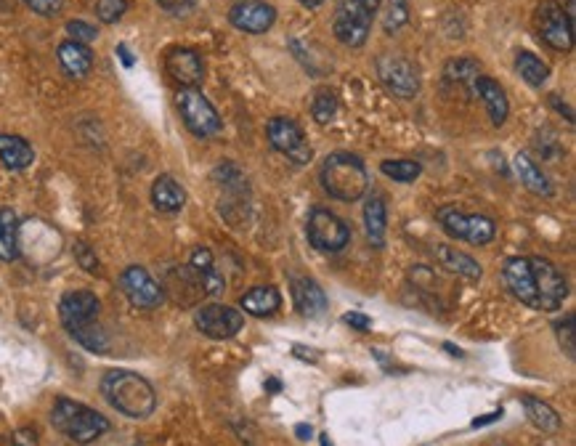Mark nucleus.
I'll return each mask as SVG.
<instances>
[{"label":"nucleus","instance_id":"obj_1","mask_svg":"<svg viewBox=\"0 0 576 446\" xmlns=\"http://www.w3.org/2000/svg\"><path fill=\"white\" fill-rule=\"evenodd\" d=\"M507 290L534 311H558L569 298V282L547 258H510L502 266Z\"/></svg>","mask_w":576,"mask_h":446},{"label":"nucleus","instance_id":"obj_2","mask_svg":"<svg viewBox=\"0 0 576 446\" xmlns=\"http://www.w3.org/2000/svg\"><path fill=\"white\" fill-rule=\"evenodd\" d=\"M99 298L88 290H72L59 300V316L64 330L83 348L93 354H104L109 348V338L99 324Z\"/></svg>","mask_w":576,"mask_h":446},{"label":"nucleus","instance_id":"obj_3","mask_svg":"<svg viewBox=\"0 0 576 446\" xmlns=\"http://www.w3.org/2000/svg\"><path fill=\"white\" fill-rule=\"evenodd\" d=\"M101 393L125 417L144 420L157 407V393L146 377L128 370H109L101 377Z\"/></svg>","mask_w":576,"mask_h":446},{"label":"nucleus","instance_id":"obj_4","mask_svg":"<svg viewBox=\"0 0 576 446\" xmlns=\"http://www.w3.org/2000/svg\"><path fill=\"white\" fill-rule=\"evenodd\" d=\"M322 189L340 202H356L367 194V165L351 152H335L324 157L319 168Z\"/></svg>","mask_w":576,"mask_h":446},{"label":"nucleus","instance_id":"obj_5","mask_svg":"<svg viewBox=\"0 0 576 446\" xmlns=\"http://www.w3.org/2000/svg\"><path fill=\"white\" fill-rule=\"evenodd\" d=\"M51 423L56 431L64 433L75 444H93L109 431L107 417L72 399H56L54 409H51Z\"/></svg>","mask_w":576,"mask_h":446},{"label":"nucleus","instance_id":"obj_6","mask_svg":"<svg viewBox=\"0 0 576 446\" xmlns=\"http://www.w3.org/2000/svg\"><path fill=\"white\" fill-rule=\"evenodd\" d=\"M380 3H383V0H346V3L338 8L335 22H332L335 38L348 48L364 46L377 11H380Z\"/></svg>","mask_w":576,"mask_h":446},{"label":"nucleus","instance_id":"obj_7","mask_svg":"<svg viewBox=\"0 0 576 446\" xmlns=\"http://www.w3.org/2000/svg\"><path fill=\"white\" fill-rule=\"evenodd\" d=\"M176 107L181 112V120L194 136L200 139H210L221 133V117H218L216 107L202 96L200 88H181L176 96Z\"/></svg>","mask_w":576,"mask_h":446},{"label":"nucleus","instance_id":"obj_8","mask_svg":"<svg viewBox=\"0 0 576 446\" xmlns=\"http://www.w3.org/2000/svg\"><path fill=\"white\" fill-rule=\"evenodd\" d=\"M534 24H537L539 40L550 48L563 54H569L574 48V22L566 16L558 0H542L534 14Z\"/></svg>","mask_w":576,"mask_h":446},{"label":"nucleus","instance_id":"obj_9","mask_svg":"<svg viewBox=\"0 0 576 446\" xmlns=\"http://www.w3.org/2000/svg\"><path fill=\"white\" fill-rule=\"evenodd\" d=\"M441 221V229L454 239H465L470 245H489L497 234V223L489 216H478V213H462L457 208H441L436 213Z\"/></svg>","mask_w":576,"mask_h":446},{"label":"nucleus","instance_id":"obj_10","mask_svg":"<svg viewBox=\"0 0 576 446\" xmlns=\"http://www.w3.org/2000/svg\"><path fill=\"white\" fill-rule=\"evenodd\" d=\"M306 234L308 242H311L316 250H322V253H340V250L351 242L348 223L324 208L311 210V216H308L306 223Z\"/></svg>","mask_w":576,"mask_h":446},{"label":"nucleus","instance_id":"obj_11","mask_svg":"<svg viewBox=\"0 0 576 446\" xmlns=\"http://www.w3.org/2000/svg\"><path fill=\"white\" fill-rule=\"evenodd\" d=\"M266 136H269L271 147L279 154H285L295 165H306L314 157V149L303 136V128L292 117H271L266 125Z\"/></svg>","mask_w":576,"mask_h":446},{"label":"nucleus","instance_id":"obj_12","mask_svg":"<svg viewBox=\"0 0 576 446\" xmlns=\"http://www.w3.org/2000/svg\"><path fill=\"white\" fill-rule=\"evenodd\" d=\"M377 77L393 96L399 99H415L420 91V75L417 67L401 54H380L377 56Z\"/></svg>","mask_w":576,"mask_h":446},{"label":"nucleus","instance_id":"obj_13","mask_svg":"<svg viewBox=\"0 0 576 446\" xmlns=\"http://www.w3.org/2000/svg\"><path fill=\"white\" fill-rule=\"evenodd\" d=\"M194 324L208 338L229 340L245 327V316H242L239 308H231L226 303H205L202 308H197Z\"/></svg>","mask_w":576,"mask_h":446},{"label":"nucleus","instance_id":"obj_14","mask_svg":"<svg viewBox=\"0 0 576 446\" xmlns=\"http://www.w3.org/2000/svg\"><path fill=\"white\" fill-rule=\"evenodd\" d=\"M120 287H123L125 298L131 300L136 308H157L165 298L162 287L152 279V274L144 269V266H128V269L120 274Z\"/></svg>","mask_w":576,"mask_h":446},{"label":"nucleus","instance_id":"obj_15","mask_svg":"<svg viewBox=\"0 0 576 446\" xmlns=\"http://www.w3.org/2000/svg\"><path fill=\"white\" fill-rule=\"evenodd\" d=\"M229 22L247 35H263L277 22V8L261 0H239L237 6H231Z\"/></svg>","mask_w":576,"mask_h":446},{"label":"nucleus","instance_id":"obj_16","mask_svg":"<svg viewBox=\"0 0 576 446\" xmlns=\"http://www.w3.org/2000/svg\"><path fill=\"white\" fill-rule=\"evenodd\" d=\"M165 70L181 88H197L205 80V64L192 48H170L165 56Z\"/></svg>","mask_w":576,"mask_h":446},{"label":"nucleus","instance_id":"obj_17","mask_svg":"<svg viewBox=\"0 0 576 446\" xmlns=\"http://www.w3.org/2000/svg\"><path fill=\"white\" fill-rule=\"evenodd\" d=\"M186 271L192 274L194 285L200 287L202 295H210V298H216V295L223 293V282L221 271L216 269V261H213V253H210L208 247H197L189 258V266Z\"/></svg>","mask_w":576,"mask_h":446},{"label":"nucleus","instance_id":"obj_18","mask_svg":"<svg viewBox=\"0 0 576 446\" xmlns=\"http://www.w3.org/2000/svg\"><path fill=\"white\" fill-rule=\"evenodd\" d=\"M470 91L481 96V101H484L486 109H489V117H492L494 125H505L507 115H510V101H507L505 96V88H502L497 80H492V77L486 75H478L476 80H473V88H470Z\"/></svg>","mask_w":576,"mask_h":446},{"label":"nucleus","instance_id":"obj_19","mask_svg":"<svg viewBox=\"0 0 576 446\" xmlns=\"http://www.w3.org/2000/svg\"><path fill=\"white\" fill-rule=\"evenodd\" d=\"M292 300H295V308L300 314L308 316V319H316L327 311V295L314 279L308 277L292 279Z\"/></svg>","mask_w":576,"mask_h":446},{"label":"nucleus","instance_id":"obj_20","mask_svg":"<svg viewBox=\"0 0 576 446\" xmlns=\"http://www.w3.org/2000/svg\"><path fill=\"white\" fill-rule=\"evenodd\" d=\"M433 253H436L438 266H444L446 271H452V274H457V277H465V279H470V282H478L481 274H484L476 258H470L468 253H462V250H457V247L436 245Z\"/></svg>","mask_w":576,"mask_h":446},{"label":"nucleus","instance_id":"obj_21","mask_svg":"<svg viewBox=\"0 0 576 446\" xmlns=\"http://www.w3.org/2000/svg\"><path fill=\"white\" fill-rule=\"evenodd\" d=\"M239 306L245 308V314L258 316V319H266V316L277 314L279 306H282V295H279L277 287L258 285V287H253L250 293H245L242 298H239Z\"/></svg>","mask_w":576,"mask_h":446},{"label":"nucleus","instance_id":"obj_22","mask_svg":"<svg viewBox=\"0 0 576 446\" xmlns=\"http://www.w3.org/2000/svg\"><path fill=\"white\" fill-rule=\"evenodd\" d=\"M56 56H59L62 70L67 72L70 77H75V80H83V77L88 75V72H91V67H93L91 48L83 46V43H75V40H67V43H62V46H59V51H56Z\"/></svg>","mask_w":576,"mask_h":446},{"label":"nucleus","instance_id":"obj_23","mask_svg":"<svg viewBox=\"0 0 576 446\" xmlns=\"http://www.w3.org/2000/svg\"><path fill=\"white\" fill-rule=\"evenodd\" d=\"M152 202L160 213H178L186 205L184 186L173 176H160L152 186Z\"/></svg>","mask_w":576,"mask_h":446},{"label":"nucleus","instance_id":"obj_24","mask_svg":"<svg viewBox=\"0 0 576 446\" xmlns=\"http://www.w3.org/2000/svg\"><path fill=\"white\" fill-rule=\"evenodd\" d=\"M364 229H367L369 242L375 247H383L385 229H388V210L380 194H369L364 202Z\"/></svg>","mask_w":576,"mask_h":446},{"label":"nucleus","instance_id":"obj_25","mask_svg":"<svg viewBox=\"0 0 576 446\" xmlns=\"http://www.w3.org/2000/svg\"><path fill=\"white\" fill-rule=\"evenodd\" d=\"M515 170H518V176H521V184L526 186L531 194H537V197H553V184H550V178L542 173V168L531 160L529 154L521 152L515 157Z\"/></svg>","mask_w":576,"mask_h":446},{"label":"nucleus","instance_id":"obj_26","mask_svg":"<svg viewBox=\"0 0 576 446\" xmlns=\"http://www.w3.org/2000/svg\"><path fill=\"white\" fill-rule=\"evenodd\" d=\"M32 160H35V152L22 136H8V133H0V162L11 170H24L30 168Z\"/></svg>","mask_w":576,"mask_h":446},{"label":"nucleus","instance_id":"obj_27","mask_svg":"<svg viewBox=\"0 0 576 446\" xmlns=\"http://www.w3.org/2000/svg\"><path fill=\"white\" fill-rule=\"evenodd\" d=\"M19 258V218L11 208H0V261Z\"/></svg>","mask_w":576,"mask_h":446},{"label":"nucleus","instance_id":"obj_28","mask_svg":"<svg viewBox=\"0 0 576 446\" xmlns=\"http://www.w3.org/2000/svg\"><path fill=\"white\" fill-rule=\"evenodd\" d=\"M523 409H526V417L534 428H539L542 433H558L561 431V417L555 412L550 404L545 401L534 399V396H523L521 399Z\"/></svg>","mask_w":576,"mask_h":446},{"label":"nucleus","instance_id":"obj_29","mask_svg":"<svg viewBox=\"0 0 576 446\" xmlns=\"http://www.w3.org/2000/svg\"><path fill=\"white\" fill-rule=\"evenodd\" d=\"M515 70H518V75H521L526 83L534 85V88H539V85L550 77V67H547L539 56L531 54V51H521V54L515 56Z\"/></svg>","mask_w":576,"mask_h":446},{"label":"nucleus","instance_id":"obj_30","mask_svg":"<svg viewBox=\"0 0 576 446\" xmlns=\"http://www.w3.org/2000/svg\"><path fill=\"white\" fill-rule=\"evenodd\" d=\"M444 75L449 83L470 85L473 88V80L481 75V64L473 62V59H452V62L446 64Z\"/></svg>","mask_w":576,"mask_h":446},{"label":"nucleus","instance_id":"obj_31","mask_svg":"<svg viewBox=\"0 0 576 446\" xmlns=\"http://www.w3.org/2000/svg\"><path fill=\"white\" fill-rule=\"evenodd\" d=\"M311 115H314V120L319 125L332 123L335 115H338V96H335V91L324 88V91L316 93L314 101H311Z\"/></svg>","mask_w":576,"mask_h":446},{"label":"nucleus","instance_id":"obj_32","mask_svg":"<svg viewBox=\"0 0 576 446\" xmlns=\"http://www.w3.org/2000/svg\"><path fill=\"white\" fill-rule=\"evenodd\" d=\"M380 170H383L388 178H393V181H399V184H412V181H417V176L423 173L420 162L415 160H385L383 165H380Z\"/></svg>","mask_w":576,"mask_h":446},{"label":"nucleus","instance_id":"obj_33","mask_svg":"<svg viewBox=\"0 0 576 446\" xmlns=\"http://www.w3.org/2000/svg\"><path fill=\"white\" fill-rule=\"evenodd\" d=\"M409 22V0H388V11L383 16V27L388 35L399 32Z\"/></svg>","mask_w":576,"mask_h":446},{"label":"nucleus","instance_id":"obj_34","mask_svg":"<svg viewBox=\"0 0 576 446\" xmlns=\"http://www.w3.org/2000/svg\"><path fill=\"white\" fill-rule=\"evenodd\" d=\"M128 11V0H99L96 3V16H99L104 24L120 22Z\"/></svg>","mask_w":576,"mask_h":446},{"label":"nucleus","instance_id":"obj_35","mask_svg":"<svg viewBox=\"0 0 576 446\" xmlns=\"http://www.w3.org/2000/svg\"><path fill=\"white\" fill-rule=\"evenodd\" d=\"M555 332H558V343H561V348L566 351V356L569 359H574V314H566V319L563 322L555 324Z\"/></svg>","mask_w":576,"mask_h":446},{"label":"nucleus","instance_id":"obj_36","mask_svg":"<svg viewBox=\"0 0 576 446\" xmlns=\"http://www.w3.org/2000/svg\"><path fill=\"white\" fill-rule=\"evenodd\" d=\"M67 32H70V40H75V43H83V46H88L91 40L99 38V30H96L93 24L80 22V19H72V22H67Z\"/></svg>","mask_w":576,"mask_h":446},{"label":"nucleus","instance_id":"obj_37","mask_svg":"<svg viewBox=\"0 0 576 446\" xmlns=\"http://www.w3.org/2000/svg\"><path fill=\"white\" fill-rule=\"evenodd\" d=\"M75 255H77V261H80V266H83L85 271H91V274H96V271H99V258L93 255V250L85 245V242H77Z\"/></svg>","mask_w":576,"mask_h":446},{"label":"nucleus","instance_id":"obj_38","mask_svg":"<svg viewBox=\"0 0 576 446\" xmlns=\"http://www.w3.org/2000/svg\"><path fill=\"white\" fill-rule=\"evenodd\" d=\"M24 3L40 16H56L64 6V0H24Z\"/></svg>","mask_w":576,"mask_h":446},{"label":"nucleus","instance_id":"obj_39","mask_svg":"<svg viewBox=\"0 0 576 446\" xmlns=\"http://www.w3.org/2000/svg\"><path fill=\"white\" fill-rule=\"evenodd\" d=\"M168 14H176V16H184L189 14L194 8V0H157Z\"/></svg>","mask_w":576,"mask_h":446},{"label":"nucleus","instance_id":"obj_40","mask_svg":"<svg viewBox=\"0 0 576 446\" xmlns=\"http://www.w3.org/2000/svg\"><path fill=\"white\" fill-rule=\"evenodd\" d=\"M11 439H14L16 446H38V433L32 431V428H22V431H16Z\"/></svg>","mask_w":576,"mask_h":446},{"label":"nucleus","instance_id":"obj_41","mask_svg":"<svg viewBox=\"0 0 576 446\" xmlns=\"http://www.w3.org/2000/svg\"><path fill=\"white\" fill-rule=\"evenodd\" d=\"M343 319H346V324H351V327H354V330H359V332H367L369 327H372V319H369V316H364V314H356V311L346 314Z\"/></svg>","mask_w":576,"mask_h":446},{"label":"nucleus","instance_id":"obj_42","mask_svg":"<svg viewBox=\"0 0 576 446\" xmlns=\"http://www.w3.org/2000/svg\"><path fill=\"white\" fill-rule=\"evenodd\" d=\"M117 54H120V59H123L125 67H133V56L128 54V48H125V46H117Z\"/></svg>","mask_w":576,"mask_h":446},{"label":"nucleus","instance_id":"obj_43","mask_svg":"<svg viewBox=\"0 0 576 446\" xmlns=\"http://www.w3.org/2000/svg\"><path fill=\"white\" fill-rule=\"evenodd\" d=\"M500 417H502V409H500V412H492V415H489V417H481V420H473V425H476V428H478V425L492 423V420H500Z\"/></svg>","mask_w":576,"mask_h":446},{"label":"nucleus","instance_id":"obj_44","mask_svg":"<svg viewBox=\"0 0 576 446\" xmlns=\"http://www.w3.org/2000/svg\"><path fill=\"white\" fill-rule=\"evenodd\" d=\"M322 3L324 0H300V6H306V8H319Z\"/></svg>","mask_w":576,"mask_h":446},{"label":"nucleus","instance_id":"obj_45","mask_svg":"<svg viewBox=\"0 0 576 446\" xmlns=\"http://www.w3.org/2000/svg\"><path fill=\"white\" fill-rule=\"evenodd\" d=\"M444 348H446V351H449V354H452V356H462V351H460V348H457V346H452V343H444Z\"/></svg>","mask_w":576,"mask_h":446},{"label":"nucleus","instance_id":"obj_46","mask_svg":"<svg viewBox=\"0 0 576 446\" xmlns=\"http://www.w3.org/2000/svg\"><path fill=\"white\" fill-rule=\"evenodd\" d=\"M298 433H300V439H308V436H311V428H306V425H298Z\"/></svg>","mask_w":576,"mask_h":446},{"label":"nucleus","instance_id":"obj_47","mask_svg":"<svg viewBox=\"0 0 576 446\" xmlns=\"http://www.w3.org/2000/svg\"><path fill=\"white\" fill-rule=\"evenodd\" d=\"M0 446H16V444L11 436H3V433H0Z\"/></svg>","mask_w":576,"mask_h":446},{"label":"nucleus","instance_id":"obj_48","mask_svg":"<svg viewBox=\"0 0 576 446\" xmlns=\"http://www.w3.org/2000/svg\"><path fill=\"white\" fill-rule=\"evenodd\" d=\"M322 446H332V441H330V436H322Z\"/></svg>","mask_w":576,"mask_h":446}]
</instances>
